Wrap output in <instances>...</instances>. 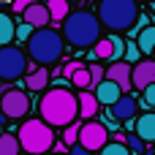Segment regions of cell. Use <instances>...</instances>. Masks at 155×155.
Returning a JSON list of instances; mask_svg holds the SVG:
<instances>
[{
  "mask_svg": "<svg viewBox=\"0 0 155 155\" xmlns=\"http://www.w3.org/2000/svg\"><path fill=\"white\" fill-rule=\"evenodd\" d=\"M14 30H16L14 19H11L8 14H3V11H0V46H5V44H11V41H14Z\"/></svg>",
  "mask_w": 155,
  "mask_h": 155,
  "instance_id": "obj_20",
  "label": "cell"
},
{
  "mask_svg": "<svg viewBox=\"0 0 155 155\" xmlns=\"http://www.w3.org/2000/svg\"><path fill=\"white\" fill-rule=\"evenodd\" d=\"M134 131H136L147 144L155 142V112H144V114H139L136 123H134Z\"/></svg>",
  "mask_w": 155,
  "mask_h": 155,
  "instance_id": "obj_16",
  "label": "cell"
},
{
  "mask_svg": "<svg viewBox=\"0 0 155 155\" xmlns=\"http://www.w3.org/2000/svg\"><path fill=\"white\" fill-rule=\"evenodd\" d=\"M16 139H19V147L27 155H44V153H49L52 144H54L52 125H46L41 117H33V120L22 123L19 131H16Z\"/></svg>",
  "mask_w": 155,
  "mask_h": 155,
  "instance_id": "obj_5",
  "label": "cell"
},
{
  "mask_svg": "<svg viewBox=\"0 0 155 155\" xmlns=\"http://www.w3.org/2000/svg\"><path fill=\"white\" fill-rule=\"evenodd\" d=\"M25 71H27V54H25V49L11 46V44L0 46V79L3 82H14Z\"/></svg>",
  "mask_w": 155,
  "mask_h": 155,
  "instance_id": "obj_6",
  "label": "cell"
},
{
  "mask_svg": "<svg viewBox=\"0 0 155 155\" xmlns=\"http://www.w3.org/2000/svg\"><path fill=\"white\" fill-rule=\"evenodd\" d=\"M33 30H35V27H33V25H27V22L22 19V25H16V30H14V38H19V41H27Z\"/></svg>",
  "mask_w": 155,
  "mask_h": 155,
  "instance_id": "obj_27",
  "label": "cell"
},
{
  "mask_svg": "<svg viewBox=\"0 0 155 155\" xmlns=\"http://www.w3.org/2000/svg\"><path fill=\"white\" fill-rule=\"evenodd\" d=\"M109 109H112V120H117V123H128V120L136 117V98L123 93Z\"/></svg>",
  "mask_w": 155,
  "mask_h": 155,
  "instance_id": "obj_11",
  "label": "cell"
},
{
  "mask_svg": "<svg viewBox=\"0 0 155 155\" xmlns=\"http://www.w3.org/2000/svg\"><path fill=\"white\" fill-rule=\"evenodd\" d=\"M112 38V46H114V60H123V54H125V41L114 33V35H109Z\"/></svg>",
  "mask_w": 155,
  "mask_h": 155,
  "instance_id": "obj_28",
  "label": "cell"
},
{
  "mask_svg": "<svg viewBox=\"0 0 155 155\" xmlns=\"http://www.w3.org/2000/svg\"><path fill=\"white\" fill-rule=\"evenodd\" d=\"M101 19L93 14V11H68V16L63 19V38L71 44V46H93L98 38H101Z\"/></svg>",
  "mask_w": 155,
  "mask_h": 155,
  "instance_id": "obj_2",
  "label": "cell"
},
{
  "mask_svg": "<svg viewBox=\"0 0 155 155\" xmlns=\"http://www.w3.org/2000/svg\"><path fill=\"white\" fill-rule=\"evenodd\" d=\"M65 76H68V82L74 84V87H82V90H87L90 87V71H87V65H82V63H68L65 65V71H63Z\"/></svg>",
  "mask_w": 155,
  "mask_h": 155,
  "instance_id": "obj_14",
  "label": "cell"
},
{
  "mask_svg": "<svg viewBox=\"0 0 155 155\" xmlns=\"http://www.w3.org/2000/svg\"><path fill=\"white\" fill-rule=\"evenodd\" d=\"M38 114L46 125L52 128H65L68 123L76 120L79 114V101L71 87H52L38 104Z\"/></svg>",
  "mask_w": 155,
  "mask_h": 155,
  "instance_id": "obj_1",
  "label": "cell"
},
{
  "mask_svg": "<svg viewBox=\"0 0 155 155\" xmlns=\"http://www.w3.org/2000/svg\"><path fill=\"white\" fill-rule=\"evenodd\" d=\"M68 150H71V155H90L87 150H84V147H82V144H71Z\"/></svg>",
  "mask_w": 155,
  "mask_h": 155,
  "instance_id": "obj_32",
  "label": "cell"
},
{
  "mask_svg": "<svg viewBox=\"0 0 155 155\" xmlns=\"http://www.w3.org/2000/svg\"><path fill=\"white\" fill-rule=\"evenodd\" d=\"M101 25L112 33H123L136 27L139 19V3L136 0H101L98 3V14Z\"/></svg>",
  "mask_w": 155,
  "mask_h": 155,
  "instance_id": "obj_4",
  "label": "cell"
},
{
  "mask_svg": "<svg viewBox=\"0 0 155 155\" xmlns=\"http://www.w3.org/2000/svg\"><path fill=\"white\" fill-rule=\"evenodd\" d=\"M90 155H95V153H90Z\"/></svg>",
  "mask_w": 155,
  "mask_h": 155,
  "instance_id": "obj_36",
  "label": "cell"
},
{
  "mask_svg": "<svg viewBox=\"0 0 155 155\" xmlns=\"http://www.w3.org/2000/svg\"><path fill=\"white\" fill-rule=\"evenodd\" d=\"M22 19L27 22V25H33V27H46L52 19H49V8H46V3H30L25 11H22Z\"/></svg>",
  "mask_w": 155,
  "mask_h": 155,
  "instance_id": "obj_12",
  "label": "cell"
},
{
  "mask_svg": "<svg viewBox=\"0 0 155 155\" xmlns=\"http://www.w3.org/2000/svg\"><path fill=\"white\" fill-rule=\"evenodd\" d=\"M150 82H155V60L131 63V84H134V90H144Z\"/></svg>",
  "mask_w": 155,
  "mask_h": 155,
  "instance_id": "obj_9",
  "label": "cell"
},
{
  "mask_svg": "<svg viewBox=\"0 0 155 155\" xmlns=\"http://www.w3.org/2000/svg\"><path fill=\"white\" fill-rule=\"evenodd\" d=\"M106 142H109V128H106V123H98V120H82L76 144H82L87 153H98Z\"/></svg>",
  "mask_w": 155,
  "mask_h": 155,
  "instance_id": "obj_7",
  "label": "cell"
},
{
  "mask_svg": "<svg viewBox=\"0 0 155 155\" xmlns=\"http://www.w3.org/2000/svg\"><path fill=\"white\" fill-rule=\"evenodd\" d=\"M30 3H33V0H14V11H19V14H22Z\"/></svg>",
  "mask_w": 155,
  "mask_h": 155,
  "instance_id": "obj_31",
  "label": "cell"
},
{
  "mask_svg": "<svg viewBox=\"0 0 155 155\" xmlns=\"http://www.w3.org/2000/svg\"><path fill=\"white\" fill-rule=\"evenodd\" d=\"M0 134H3V123H0Z\"/></svg>",
  "mask_w": 155,
  "mask_h": 155,
  "instance_id": "obj_33",
  "label": "cell"
},
{
  "mask_svg": "<svg viewBox=\"0 0 155 155\" xmlns=\"http://www.w3.org/2000/svg\"><path fill=\"white\" fill-rule=\"evenodd\" d=\"M120 95H123L120 84H117V82H112V79H106V76H104V82H98V84H95V98H98V104H101V106H112Z\"/></svg>",
  "mask_w": 155,
  "mask_h": 155,
  "instance_id": "obj_13",
  "label": "cell"
},
{
  "mask_svg": "<svg viewBox=\"0 0 155 155\" xmlns=\"http://www.w3.org/2000/svg\"><path fill=\"white\" fill-rule=\"evenodd\" d=\"M125 147L131 150V155H142V153H144V147H147V142L134 131V134H128V136H125Z\"/></svg>",
  "mask_w": 155,
  "mask_h": 155,
  "instance_id": "obj_25",
  "label": "cell"
},
{
  "mask_svg": "<svg viewBox=\"0 0 155 155\" xmlns=\"http://www.w3.org/2000/svg\"><path fill=\"white\" fill-rule=\"evenodd\" d=\"M79 128H82V120H74V123H68V125L63 128V144H65V147L76 144V136H79Z\"/></svg>",
  "mask_w": 155,
  "mask_h": 155,
  "instance_id": "obj_24",
  "label": "cell"
},
{
  "mask_svg": "<svg viewBox=\"0 0 155 155\" xmlns=\"http://www.w3.org/2000/svg\"><path fill=\"white\" fill-rule=\"evenodd\" d=\"M90 57H95V60H114V46H112V38H98V41L93 44Z\"/></svg>",
  "mask_w": 155,
  "mask_h": 155,
  "instance_id": "obj_17",
  "label": "cell"
},
{
  "mask_svg": "<svg viewBox=\"0 0 155 155\" xmlns=\"http://www.w3.org/2000/svg\"><path fill=\"white\" fill-rule=\"evenodd\" d=\"M0 112L5 120H19L30 112V98L22 90H3L0 93Z\"/></svg>",
  "mask_w": 155,
  "mask_h": 155,
  "instance_id": "obj_8",
  "label": "cell"
},
{
  "mask_svg": "<svg viewBox=\"0 0 155 155\" xmlns=\"http://www.w3.org/2000/svg\"><path fill=\"white\" fill-rule=\"evenodd\" d=\"M25 84H27L30 90H35V93L44 90V87L49 84V71H46V65H41L38 71H30V76L25 79Z\"/></svg>",
  "mask_w": 155,
  "mask_h": 155,
  "instance_id": "obj_19",
  "label": "cell"
},
{
  "mask_svg": "<svg viewBox=\"0 0 155 155\" xmlns=\"http://www.w3.org/2000/svg\"><path fill=\"white\" fill-rule=\"evenodd\" d=\"M46 8H49V19H52V22H63V19L68 16V11H71V5H68L65 0H49Z\"/></svg>",
  "mask_w": 155,
  "mask_h": 155,
  "instance_id": "obj_21",
  "label": "cell"
},
{
  "mask_svg": "<svg viewBox=\"0 0 155 155\" xmlns=\"http://www.w3.org/2000/svg\"><path fill=\"white\" fill-rule=\"evenodd\" d=\"M142 93H144V106H155V82H150Z\"/></svg>",
  "mask_w": 155,
  "mask_h": 155,
  "instance_id": "obj_30",
  "label": "cell"
},
{
  "mask_svg": "<svg viewBox=\"0 0 155 155\" xmlns=\"http://www.w3.org/2000/svg\"><path fill=\"white\" fill-rule=\"evenodd\" d=\"M136 46H139V52L142 54H153L155 49V27H144V30H139V38H136Z\"/></svg>",
  "mask_w": 155,
  "mask_h": 155,
  "instance_id": "obj_18",
  "label": "cell"
},
{
  "mask_svg": "<svg viewBox=\"0 0 155 155\" xmlns=\"http://www.w3.org/2000/svg\"><path fill=\"white\" fill-rule=\"evenodd\" d=\"M139 54H142V52H139V46H136V44H125V54H123V57H125L128 63H136V60H139Z\"/></svg>",
  "mask_w": 155,
  "mask_h": 155,
  "instance_id": "obj_29",
  "label": "cell"
},
{
  "mask_svg": "<svg viewBox=\"0 0 155 155\" xmlns=\"http://www.w3.org/2000/svg\"><path fill=\"white\" fill-rule=\"evenodd\" d=\"M19 153H22L19 139L11 134H0V155H19Z\"/></svg>",
  "mask_w": 155,
  "mask_h": 155,
  "instance_id": "obj_22",
  "label": "cell"
},
{
  "mask_svg": "<svg viewBox=\"0 0 155 155\" xmlns=\"http://www.w3.org/2000/svg\"><path fill=\"white\" fill-rule=\"evenodd\" d=\"M106 79L117 82L123 93H128L134 84H131V63L128 60H112V65L106 68Z\"/></svg>",
  "mask_w": 155,
  "mask_h": 155,
  "instance_id": "obj_10",
  "label": "cell"
},
{
  "mask_svg": "<svg viewBox=\"0 0 155 155\" xmlns=\"http://www.w3.org/2000/svg\"><path fill=\"white\" fill-rule=\"evenodd\" d=\"M153 54H155V49H153Z\"/></svg>",
  "mask_w": 155,
  "mask_h": 155,
  "instance_id": "obj_35",
  "label": "cell"
},
{
  "mask_svg": "<svg viewBox=\"0 0 155 155\" xmlns=\"http://www.w3.org/2000/svg\"><path fill=\"white\" fill-rule=\"evenodd\" d=\"M87 71H90V87H95V84H98V82H104V76H106V71H104L101 65H95V63H93V65H87Z\"/></svg>",
  "mask_w": 155,
  "mask_h": 155,
  "instance_id": "obj_26",
  "label": "cell"
},
{
  "mask_svg": "<svg viewBox=\"0 0 155 155\" xmlns=\"http://www.w3.org/2000/svg\"><path fill=\"white\" fill-rule=\"evenodd\" d=\"M76 101H79V120H90V117H95L98 114V109H101V104H98V98H95V93H87V90H82L79 95H76Z\"/></svg>",
  "mask_w": 155,
  "mask_h": 155,
  "instance_id": "obj_15",
  "label": "cell"
},
{
  "mask_svg": "<svg viewBox=\"0 0 155 155\" xmlns=\"http://www.w3.org/2000/svg\"><path fill=\"white\" fill-rule=\"evenodd\" d=\"M25 44H27L25 52H27L30 60L38 63V65H52V63H57V60L63 57V52H65V38H63L57 30H46V27L33 30Z\"/></svg>",
  "mask_w": 155,
  "mask_h": 155,
  "instance_id": "obj_3",
  "label": "cell"
},
{
  "mask_svg": "<svg viewBox=\"0 0 155 155\" xmlns=\"http://www.w3.org/2000/svg\"><path fill=\"white\" fill-rule=\"evenodd\" d=\"M95 155H131V150L125 147V142H117V139H109Z\"/></svg>",
  "mask_w": 155,
  "mask_h": 155,
  "instance_id": "obj_23",
  "label": "cell"
},
{
  "mask_svg": "<svg viewBox=\"0 0 155 155\" xmlns=\"http://www.w3.org/2000/svg\"><path fill=\"white\" fill-rule=\"evenodd\" d=\"M147 3H155V0H147Z\"/></svg>",
  "mask_w": 155,
  "mask_h": 155,
  "instance_id": "obj_34",
  "label": "cell"
}]
</instances>
